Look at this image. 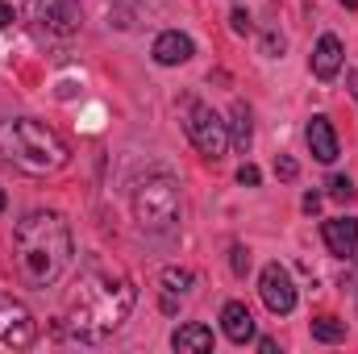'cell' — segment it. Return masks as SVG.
I'll list each match as a JSON object with an SVG mask.
<instances>
[{
    "mask_svg": "<svg viewBox=\"0 0 358 354\" xmlns=\"http://www.w3.org/2000/svg\"><path fill=\"white\" fill-rule=\"evenodd\" d=\"M138 304V288L121 267L88 263L67 296V325L80 342H104L117 334Z\"/></svg>",
    "mask_w": 358,
    "mask_h": 354,
    "instance_id": "6da1fadb",
    "label": "cell"
},
{
    "mask_svg": "<svg viewBox=\"0 0 358 354\" xmlns=\"http://www.w3.org/2000/svg\"><path fill=\"white\" fill-rule=\"evenodd\" d=\"M13 263L29 288H50L71 263V225L63 213L34 208L13 225Z\"/></svg>",
    "mask_w": 358,
    "mask_h": 354,
    "instance_id": "7a4b0ae2",
    "label": "cell"
},
{
    "mask_svg": "<svg viewBox=\"0 0 358 354\" xmlns=\"http://www.w3.org/2000/svg\"><path fill=\"white\" fill-rule=\"evenodd\" d=\"M0 159L25 176H50L67 167L71 155H67V142L55 129H46L42 121L13 117V121H0Z\"/></svg>",
    "mask_w": 358,
    "mask_h": 354,
    "instance_id": "3957f363",
    "label": "cell"
},
{
    "mask_svg": "<svg viewBox=\"0 0 358 354\" xmlns=\"http://www.w3.org/2000/svg\"><path fill=\"white\" fill-rule=\"evenodd\" d=\"M134 221L146 234H171L179 225V183L167 171H150L134 183Z\"/></svg>",
    "mask_w": 358,
    "mask_h": 354,
    "instance_id": "277c9868",
    "label": "cell"
},
{
    "mask_svg": "<svg viewBox=\"0 0 358 354\" xmlns=\"http://www.w3.org/2000/svg\"><path fill=\"white\" fill-rule=\"evenodd\" d=\"M187 138H192V146L204 155V159H225V150H229V125L217 117V108L213 104H204V100H192L187 104Z\"/></svg>",
    "mask_w": 358,
    "mask_h": 354,
    "instance_id": "5b68a950",
    "label": "cell"
},
{
    "mask_svg": "<svg viewBox=\"0 0 358 354\" xmlns=\"http://www.w3.org/2000/svg\"><path fill=\"white\" fill-rule=\"evenodd\" d=\"M25 17L46 38H67V34L80 29V13H76L71 0H29L25 4Z\"/></svg>",
    "mask_w": 358,
    "mask_h": 354,
    "instance_id": "8992f818",
    "label": "cell"
},
{
    "mask_svg": "<svg viewBox=\"0 0 358 354\" xmlns=\"http://www.w3.org/2000/svg\"><path fill=\"white\" fill-rule=\"evenodd\" d=\"M0 342L13 346V351H25V346L38 342V321H34V313H29L21 300H13L8 292H0Z\"/></svg>",
    "mask_w": 358,
    "mask_h": 354,
    "instance_id": "52a82bcc",
    "label": "cell"
},
{
    "mask_svg": "<svg viewBox=\"0 0 358 354\" xmlns=\"http://www.w3.org/2000/svg\"><path fill=\"white\" fill-rule=\"evenodd\" d=\"M259 292H263V304H267L275 317H287L296 309V283L287 275L283 263H267L263 275H259Z\"/></svg>",
    "mask_w": 358,
    "mask_h": 354,
    "instance_id": "ba28073f",
    "label": "cell"
},
{
    "mask_svg": "<svg viewBox=\"0 0 358 354\" xmlns=\"http://www.w3.org/2000/svg\"><path fill=\"white\" fill-rule=\"evenodd\" d=\"M321 238H325L329 255L355 259L358 255V217H329V221H321Z\"/></svg>",
    "mask_w": 358,
    "mask_h": 354,
    "instance_id": "9c48e42d",
    "label": "cell"
},
{
    "mask_svg": "<svg viewBox=\"0 0 358 354\" xmlns=\"http://www.w3.org/2000/svg\"><path fill=\"white\" fill-rule=\"evenodd\" d=\"M150 55H155V63H159V67H179V63H187V59L196 55V46H192V38H187V34L167 29V34H159V38H155Z\"/></svg>",
    "mask_w": 358,
    "mask_h": 354,
    "instance_id": "30bf717a",
    "label": "cell"
},
{
    "mask_svg": "<svg viewBox=\"0 0 358 354\" xmlns=\"http://www.w3.org/2000/svg\"><path fill=\"white\" fill-rule=\"evenodd\" d=\"M304 138H308V150H313L317 163H334V159H338V134H334V121H329V117L317 113V117L308 121Z\"/></svg>",
    "mask_w": 358,
    "mask_h": 354,
    "instance_id": "8fae6325",
    "label": "cell"
},
{
    "mask_svg": "<svg viewBox=\"0 0 358 354\" xmlns=\"http://www.w3.org/2000/svg\"><path fill=\"white\" fill-rule=\"evenodd\" d=\"M221 330H225V338H229L234 346H246V342L255 338V313H250L242 300H229V304L221 309Z\"/></svg>",
    "mask_w": 358,
    "mask_h": 354,
    "instance_id": "7c38bea8",
    "label": "cell"
},
{
    "mask_svg": "<svg viewBox=\"0 0 358 354\" xmlns=\"http://www.w3.org/2000/svg\"><path fill=\"white\" fill-rule=\"evenodd\" d=\"M342 59H346L342 38H338V34H321L317 50H313V76H317V80H334V76L342 71Z\"/></svg>",
    "mask_w": 358,
    "mask_h": 354,
    "instance_id": "4fadbf2b",
    "label": "cell"
},
{
    "mask_svg": "<svg viewBox=\"0 0 358 354\" xmlns=\"http://www.w3.org/2000/svg\"><path fill=\"white\" fill-rule=\"evenodd\" d=\"M171 346H176L179 354H208V351H213V330H208V325H200V321L179 325L176 334H171Z\"/></svg>",
    "mask_w": 358,
    "mask_h": 354,
    "instance_id": "5bb4252c",
    "label": "cell"
},
{
    "mask_svg": "<svg viewBox=\"0 0 358 354\" xmlns=\"http://www.w3.org/2000/svg\"><path fill=\"white\" fill-rule=\"evenodd\" d=\"M225 125H229V146H234L238 155H246V150H250V108H246L242 100L229 108V121H225Z\"/></svg>",
    "mask_w": 358,
    "mask_h": 354,
    "instance_id": "9a60e30c",
    "label": "cell"
},
{
    "mask_svg": "<svg viewBox=\"0 0 358 354\" xmlns=\"http://www.w3.org/2000/svg\"><path fill=\"white\" fill-rule=\"evenodd\" d=\"M192 283H196V275H192L187 267H167V271H163V292H167V296H176V292L187 296Z\"/></svg>",
    "mask_w": 358,
    "mask_h": 354,
    "instance_id": "2e32d148",
    "label": "cell"
},
{
    "mask_svg": "<svg viewBox=\"0 0 358 354\" xmlns=\"http://www.w3.org/2000/svg\"><path fill=\"white\" fill-rule=\"evenodd\" d=\"M313 338H317V342H342V338H346V321H338V317H317V321H313Z\"/></svg>",
    "mask_w": 358,
    "mask_h": 354,
    "instance_id": "e0dca14e",
    "label": "cell"
},
{
    "mask_svg": "<svg viewBox=\"0 0 358 354\" xmlns=\"http://www.w3.org/2000/svg\"><path fill=\"white\" fill-rule=\"evenodd\" d=\"M329 196H334V200H346V204H350V200L358 196L355 179H350V176H334V179H329Z\"/></svg>",
    "mask_w": 358,
    "mask_h": 354,
    "instance_id": "ac0fdd59",
    "label": "cell"
},
{
    "mask_svg": "<svg viewBox=\"0 0 358 354\" xmlns=\"http://www.w3.org/2000/svg\"><path fill=\"white\" fill-rule=\"evenodd\" d=\"M275 176L283 179V183H292V179L300 176V167H296V159H287V155H279V159H275Z\"/></svg>",
    "mask_w": 358,
    "mask_h": 354,
    "instance_id": "d6986e66",
    "label": "cell"
},
{
    "mask_svg": "<svg viewBox=\"0 0 358 354\" xmlns=\"http://www.w3.org/2000/svg\"><path fill=\"white\" fill-rule=\"evenodd\" d=\"M229 263H234V275H246L250 271V250L246 246H234L229 250Z\"/></svg>",
    "mask_w": 358,
    "mask_h": 354,
    "instance_id": "ffe728a7",
    "label": "cell"
},
{
    "mask_svg": "<svg viewBox=\"0 0 358 354\" xmlns=\"http://www.w3.org/2000/svg\"><path fill=\"white\" fill-rule=\"evenodd\" d=\"M259 167H255V163H242V167H238V183H242V187H259Z\"/></svg>",
    "mask_w": 358,
    "mask_h": 354,
    "instance_id": "44dd1931",
    "label": "cell"
},
{
    "mask_svg": "<svg viewBox=\"0 0 358 354\" xmlns=\"http://www.w3.org/2000/svg\"><path fill=\"white\" fill-rule=\"evenodd\" d=\"M229 25H234V34H250V13H246V8H234Z\"/></svg>",
    "mask_w": 358,
    "mask_h": 354,
    "instance_id": "7402d4cb",
    "label": "cell"
},
{
    "mask_svg": "<svg viewBox=\"0 0 358 354\" xmlns=\"http://www.w3.org/2000/svg\"><path fill=\"white\" fill-rule=\"evenodd\" d=\"M279 50H283V38H279V34H271V38H267V55H271V59H275Z\"/></svg>",
    "mask_w": 358,
    "mask_h": 354,
    "instance_id": "603a6c76",
    "label": "cell"
},
{
    "mask_svg": "<svg viewBox=\"0 0 358 354\" xmlns=\"http://www.w3.org/2000/svg\"><path fill=\"white\" fill-rule=\"evenodd\" d=\"M317 208H321V196H317V192H308V196H304V213H317Z\"/></svg>",
    "mask_w": 358,
    "mask_h": 354,
    "instance_id": "cb8c5ba5",
    "label": "cell"
},
{
    "mask_svg": "<svg viewBox=\"0 0 358 354\" xmlns=\"http://www.w3.org/2000/svg\"><path fill=\"white\" fill-rule=\"evenodd\" d=\"M346 88H350V96L358 100V71H346Z\"/></svg>",
    "mask_w": 358,
    "mask_h": 354,
    "instance_id": "d4e9b609",
    "label": "cell"
},
{
    "mask_svg": "<svg viewBox=\"0 0 358 354\" xmlns=\"http://www.w3.org/2000/svg\"><path fill=\"white\" fill-rule=\"evenodd\" d=\"M8 21H13V8H8V4H4V0H0V29H4V25H8Z\"/></svg>",
    "mask_w": 358,
    "mask_h": 354,
    "instance_id": "484cf974",
    "label": "cell"
},
{
    "mask_svg": "<svg viewBox=\"0 0 358 354\" xmlns=\"http://www.w3.org/2000/svg\"><path fill=\"white\" fill-rule=\"evenodd\" d=\"M342 4H346V8H358V0H342Z\"/></svg>",
    "mask_w": 358,
    "mask_h": 354,
    "instance_id": "4316f807",
    "label": "cell"
},
{
    "mask_svg": "<svg viewBox=\"0 0 358 354\" xmlns=\"http://www.w3.org/2000/svg\"><path fill=\"white\" fill-rule=\"evenodd\" d=\"M0 213H4V192H0Z\"/></svg>",
    "mask_w": 358,
    "mask_h": 354,
    "instance_id": "83f0119b",
    "label": "cell"
}]
</instances>
